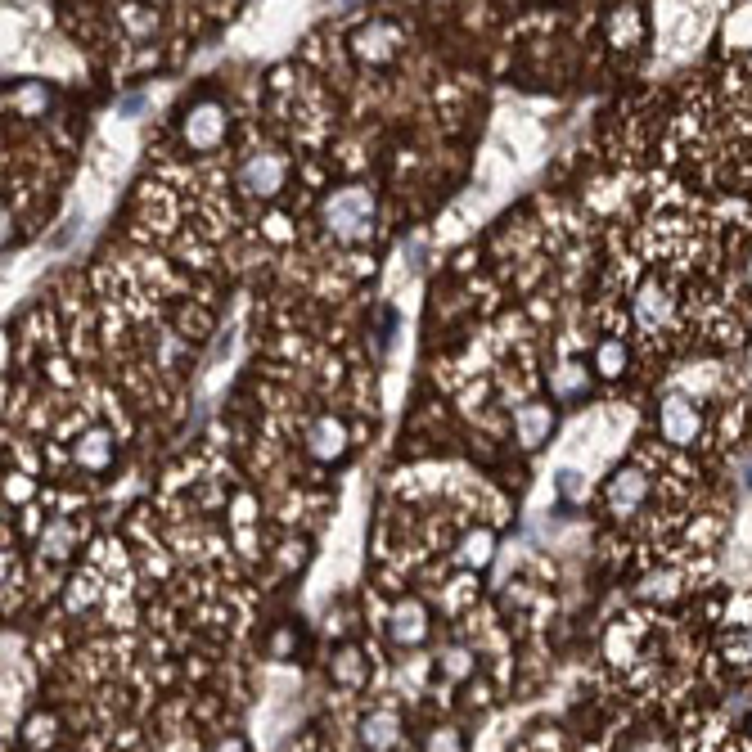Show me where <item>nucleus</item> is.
Returning <instances> with one entry per match:
<instances>
[{
	"label": "nucleus",
	"instance_id": "nucleus-14",
	"mask_svg": "<svg viewBox=\"0 0 752 752\" xmlns=\"http://www.w3.org/2000/svg\"><path fill=\"white\" fill-rule=\"evenodd\" d=\"M626 361H631V352H626L622 338H604V343L595 347V374H604V379H622Z\"/></svg>",
	"mask_w": 752,
	"mask_h": 752
},
{
	"label": "nucleus",
	"instance_id": "nucleus-3",
	"mask_svg": "<svg viewBox=\"0 0 752 752\" xmlns=\"http://www.w3.org/2000/svg\"><path fill=\"white\" fill-rule=\"evenodd\" d=\"M226 104L217 100H199L185 113V145L190 149H217L226 140Z\"/></svg>",
	"mask_w": 752,
	"mask_h": 752
},
{
	"label": "nucleus",
	"instance_id": "nucleus-18",
	"mask_svg": "<svg viewBox=\"0 0 752 752\" xmlns=\"http://www.w3.org/2000/svg\"><path fill=\"white\" fill-rule=\"evenodd\" d=\"M640 595H644V599H658V604H667V599L680 595V577H676V572H653V577L640 586Z\"/></svg>",
	"mask_w": 752,
	"mask_h": 752
},
{
	"label": "nucleus",
	"instance_id": "nucleus-20",
	"mask_svg": "<svg viewBox=\"0 0 752 752\" xmlns=\"http://www.w3.org/2000/svg\"><path fill=\"white\" fill-rule=\"evenodd\" d=\"M608 32H613V41H631L635 37V32H640V14H635V10H617L613 14V19H608Z\"/></svg>",
	"mask_w": 752,
	"mask_h": 752
},
{
	"label": "nucleus",
	"instance_id": "nucleus-2",
	"mask_svg": "<svg viewBox=\"0 0 752 752\" xmlns=\"http://www.w3.org/2000/svg\"><path fill=\"white\" fill-rule=\"evenodd\" d=\"M658 433H662V442H671V446H689L703 433V415H698V406L689 397L671 392L658 406Z\"/></svg>",
	"mask_w": 752,
	"mask_h": 752
},
{
	"label": "nucleus",
	"instance_id": "nucleus-8",
	"mask_svg": "<svg viewBox=\"0 0 752 752\" xmlns=\"http://www.w3.org/2000/svg\"><path fill=\"white\" fill-rule=\"evenodd\" d=\"M388 635L397 644H419L428 635V613H424V604L419 599H406V604H397L392 608V622H388Z\"/></svg>",
	"mask_w": 752,
	"mask_h": 752
},
{
	"label": "nucleus",
	"instance_id": "nucleus-5",
	"mask_svg": "<svg viewBox=\"0 0 752 752\" xmlns=\"http://www.w3.org/2000/svg\"><path fill=\"white\" fill-rule=\"evenodd\" d=\"M608 514L613 518H631L644 509V500H649V478H644L640 469H617L613 478H608Z\"/></svg>",
	"mask_w": 752,
	"mask_h": 752
},
{
	"label": "nucleus",
	"instance_id": "nucleus-19",
	"mask_svg": "<svg viewBox=\"0 0 752 752\" xmlns=\"http://www.w3.org/2000/svg\"><path fill=\"white\" fill-rule=\"evenodd\" d=\"M442 671H446L451 680H464V676L473 671V653L460 649V644H455V649H446V653H442Z\"/></svg>",
	"mask_w": 752,
	"mask_h": 752
},
{
	"label": "nucleus",
	"instance_id": "nucleus-7",
	"mask_svg": "<svg viewBox=\"0 0 752 752\" xmlns=\"http://www.w3.org/2000/svg\"><path fill=\"white\" fill-rule=\"evenodd\" d=\"M671 311H676L671 293L662 289L658 280H644V284H640V293H635V316H640V325H649V329L671 325Z\"/></svg>",
	"mask_w": 752,
	"mask_h": 752
},
{
	"label": "nucleus",
	"instance_id": "nucleus-15",
	"mask_svg": "<svg viewBox=\"0 0 752 752\" xmlns=\"http://www.w3.org/2000/svg\"><path fill=\"white\" fill-rule=\"evenodd\" d=\"M77 541H82V527H77V523H64V518H59V523H50L46 532H41V550H46L50 559H64V554L73 550Z\"/></svg>",
	"mask_w": 752,
	"mask_h": 752
},
{
	"label": "nucleus",
	"instance_id": "nucleus-6",
	"mask_svg": "<svg viewBox=\"0 0 752 752\" xmlns=\"http://www.w3.org/2000/svg\"><path fill=\"white\" fill-rule=\"evenodd\" d=\"M307 451L316 455L320 464H334L338 455L347 451V428H343V419H334V415L316 419V424L307 428Z\"/></svg>",
	"mask_w": 752,
	"mask_h": 752
},
{
	"label": "nucleus",
	"instance_id": "nucleus-13",
	"mask_svg": "<svg viewBox=\"0 0 752 752\" xmlns=\"http://www.w3.org/2000/svg\"><path fill=\"white\" fill-rule=\"evenodd\" d=\"M586 388H590V374L581 370V365H559V370L550 374L554 401H577V397H586Z\"/></svg>",
	"mask_w": 752,
	"mask_h": 752
},
{
	"label": "nucleus",
	"instance_id": "nucleus-11",
	"mask_svg": "<svg viewBox=\"0 0 752 752\" xmlns=\"http://www.w3.org/2000/svg\"><path fill=\"white\" fill-rule=\"evenodd\" d=\"M113 451H118V442H113L109 428H91V433H82V442H77V464L91 473H104L113 464Z\"/></svg>",
	"mask_w": 752,
	"mask_h": 752
},
{
	"label": "nucleus",
	"instance_id": "nucleus-1",
	"mask_svg": "<svg viewBox=\"0 0 752 752\" xmlns=\"http://www.w3.org/2000/svg\"><path fill=\"white\" fill-rule=\"evenodd\" d=\"M320 217H325L329 235L343 239V244H361L365 235L374 230V199L370 190H361V185H347V190H334L325 199V208H320Z\"/></svg>",
	"mask_w": 752,
	"mask_h": 752
},
{
	"label": "nucleus",
	"instance_id": "nucleus-10",
	"mask_svg": "<svg viewBox=\"0 0 752 752\" xmlns=\"http://www.w3.org/2000/svg\"><path fill=\"white\" fill-rule=\"evenodd\" d=\"M401 46V32L392 28V23H370V28L356 32V55L370 59V64H383V59H392Z\"/></svg>",
	"mask_w": 752,
	"mask_h": 752
},
{
	"label": "nucleus",
	"instance_id": "nucleus-25",
	"mask_svg": "<svg viewBox=\"0 0 752 752\" xmlns=\"http://www.w3.org/2000/svg\"><path fill=\"white\" fill-rule=\"evenodd\" d=\"M743 275H748V284H752V253H748V266H743Z\"/></svg>",
	"mask_w": 752,
	"mask_h": 752
},
{
	"label": "nucleus",
	"instance_id": "nucleus-4",
	"mask_svg": "<svg viewBox=\"0 0 752 752\" xmlns=\"http://www.w3.org/2000/svg\"><path fill=\"white\" fill-rule=\"evenodd\" d=\"M284 185V158L280 154H248L239 167V190L248 199H275Z\"/></svg>",
	"mask_w": 752,
	"mask_h": 752
},
{
	"label": "nucleus",
	"instance_id": "nucleus-24",
	"mask_svg": "<svg viewBox=\"0 0 752 752\" xmlns=\"http://www.w3.org/2000/svg\"><path fill=\"white\" fill-rule=\"evenodd\" d=\"M217 752H244V743H239V739H226Z\"/></svg>",
	"mask_w": 752,
	"mask_h": 752
},
{
	"label": "nucleus",
	"instance_id": "nucleus-16",
	"mask_svg": "<svg viewBox=\"0 0 752 752\" xmlns=\"http://www.w3.org/2000/svg\"><path fill=\"white\" fill-rule=\"evenodd\" d=\"M334 680H338V685H347V689L361 685V680H365V658H361V653H356V649L338 653V658H334Z\"/></svg>",
	"mask_w": 752,
	"mask_h": 752
},
{
	"label": "nucleus",
	"instance_id": "nucleus-23",
	"mask_svg": "<svg viewBox=\"0 0 752 752\" xmlns=\"http://www.w3.org/2000/svg\"><path fill=\"white\" fill-rule=\"evenodd\" d=\"M559 491H563V500H581V473H572V469H563L559 473Z\"/></svg>",
	"mask_w": 752,
	"mask_h": 752
},
{
	"label": "nucleus",
	"instance_id": "nucleus-9",
	"mask_svg": "<svg viewBox=\"0 0 752 752\" xmlns=\"http://www.w3.org/2000/svg\"><path fill=\"white\" fill-rule=\"evenodd\" d=\"M401 739V716L388 712V707H379V712H370L361 721V743L370 752H392Z\"/></svg>",
	"mask_w": 752,
	"mask_h": 752
},
{
	"label": "nucleus",
	"instance_id": "nucleus-22",
	"mask_svg": "<svg viewBox=\"0 0 752 752\" xmlns=\"http://www.w3.org/2000/svg\"><path fill=\"white\" fill-rule=\"evenodd\" d=\"M725 658H730V662H752V626H743L739 640L725 644Z\"/></svg>",
	"mask_w": 752,
	"mask_h": 752
},
{
	"label": "nucleus",
	"instance_id": "nucleus-17",
	"mask_svg": "<svg viewBox=\"0 0 752 752\" xmlns=\"http://www.w3.org/2000/svg\"><path fill=\"white\" fill-rule=\"evenodd\" d=\"M491 550H496V536L487 532V527H482V532H469L464 536V545H460V559L464 563H491Z\"/></svg>",
	"mask_w": 752,
	"mask_h": 752
},
{
	"label": "nucleus",
	"instance_id": "nucleus-21",
	"mask_svg": "<svg viewBox=\"0 0 752 752\" xmlns=\"http://www.w3.org/2000/svg\"><path fill=\"white\" fill-rule=\"evenodd\" d=\"M424 752H464V739L460 730H433L424 743Z\"/></svg>",
	"mask_w": 752,
	"mask_h": 752
},
{
	"label": "nucleus",
	"instance_id": "nucleus-12",
	"mask_svg": "<svg viewBox=\"0 0 752 752\" xmlns=\"http://www.w3.org/2000/svg\"><path fill=\"white\" fill-rule=\"evenodd\" d=\"M550 428H554V410L550 406H523L514 415V433H518V442L532 451V446H541L545 437H550Z\"/></svg>",
	"mask_w": 752,
	"mask_h": 752
}]
</instances>
